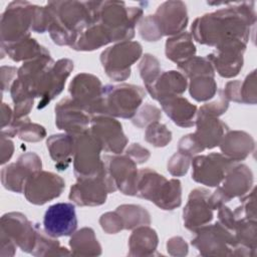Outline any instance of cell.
<instances>
[{
    "label": "cell",
    "instance_id": "6da1fadb",
    "mask_svg": "<svg viewBox=\"0 0 257 257\" xmlns=\"http://www.w3.org/2000/svg\"><path fill=\"white\" fill-rule=\"evenodd\" d=\"M231 6L195 19L191 35L200 44L217 47L240 40L248 43L251 27L256 23L254 2H230Z\"/></svg>",
    "mask_w": 257,
    "mask_h": 257
},
{
    "label": "cell",
    "instance_id": "7a4b0ae2",
    "mask_svg": "<svg viewBox=\"0 0 257 257\" xmlns=\"http://www.w3.org/2000/svg\"><path fill=\"white\" fill-rule=\"evenodd\" d=\"M52 14L48 33L60 46H72L79 33L91 22V1H50L46 3Z\"/></svg>",
    "mask_w": 257,
    "mask_h": 257
},
{
    "label": "cell",
    "instance_id": "3957f363",
    "mask_svg": "<svg viewBox=\"0 0 257 257\" xmlns=\"http://www.w3.org/2000/svg\"><path fill=\"white\" fill-rule=\"evenodd\" d=\"M92 19L109 34L112 42L132 40L136 25L143 18V9L126 7L121 1H91Z\"/></svg>",
    "mask_w": 257,
    "mask_h": 257
},
{
    "label": "cell",
    "instance_id": "277c9868",
    "mask_svg": "<svg viewBox=\"0 0 257 257\" xmlns=\"http://www.w3.org/2000/svg\"><path fill=\"white\" fill-rule=\"evenodd\" d=\"M162 210L172 211L182 204V185L178 179H166L150 168L139 171L137 195Z\"/></svg>",
    "mask_w": 257,
    "mask_h": 257
},
{
    "label": "cell",
    "instance_id": "5b68a950",
    "mask_svg": "<svg viewBox=\"0 0 257 257\" xmlns=\"http://www.w3.org/2000/svg\"><path fill=\"white\" fill-rule=\"evenodd\" d=\"M145 97L146 90L140 85L128 83L106 84L102 88L100 114L133 118Z\"/></svg>",
    "mask_w": 257,
    "mask_h": 257
},
{
    "label": "cell",
    "instance_id": "8992f818",
    "mask_svg": "<svg viewBox=\"0 0 257 257\" xmlns=\"http://www.w3.org/2000/svg\"><path fill=\"white\" fill-rule=\"evenodd\" d=\"M35 5L28 1L9 3L1 15L0 40L8 45L30 37Z\"/></svg>",
    "mask_w": 257,
    "mask_h": 257
},
{
    "label": "cell",
    "instance_id": "52a82bcc",
    "mask_svg": "<svg viewBox=\"0 0 257 257\" xmlns=\"http://www.w3.org/2000/svg\"><path fill=\"white\" fill-rule=\"evenodd\" d=\"M143 47L138 41L116 42L100 54V62L106 75L114 81H123L131 75L132 65L141 58Z\"/></svg>",
    "mask_w": 257,
    "mask_h": 257
},
{
    "label": "cell",
    "instance_id": "ba28073f",
    "mask_svg": "<svg viewBox=\"0 0 257 257\" xmlns=\"http://www.w3.org/2000/svg\"><path fill=\"white\" fill-rule=\"evenodd\" d=\"M111 177L103 171L95 176L76 178V183L70 187L68 198L76 206L94 207L106 202L107 195L116 191Z\"/></svg>",
    "mask_w": 257,
    "mask_h": 257
},
{
    "label": "cell",
    "instance_id": "9c48e42d",
    "mask_svg": "<svg viewBox=\"0 0 257 257\" xmlns=\"http://www.w3.org/2000/svg\"><path fill=\"white\" fill-rule=\"evenodd\" d=\"M191 244L203 256H233L236 241L234 233L219 222L205 225L194 232Z\"/></svg>",
    "mask_w": 257,
    "mask_h": 257
},
{
    "label": "cell",
    "instance_id": "30bf717a",
    "mask_svg": "<svg viewBox=\"0 0 257 257\" xmlns=\"http://www.w3.org/2000/svg\"><path fill=\"white\" fill-rule=\"evenodd\" d=\"M253 182V173L250 168L244 164H235L229 170L223 182L210 194L212 209L217 210L234 198L244 197L251 190Z\"/></svg>",
    "mask_w": 257,
    "mask_h": 257
},
{
    "label": "cell",
    "instance_id": "8fae6325",
    "mask_svg": "<svg viewBox=\"0 0 257 257\" xmlns=\"http://www.w3.org/2000/svg\"><path fill=\"white\" fill-rule=\"evenodd\" d=\"M73 151V172L76 178L95 176L103 171L102 151L97 140L86 131L76 137Z\"/></svg>",
    "mask_w": 257,
    "mask_h": 257
},
{
    "label": "cell",
    "instance_id": "7c38bea8",
    "mask_svg": "<svg viewBox=\"0 0 257 257\" xmlns=\"http://www.w3.org/2000/svg\"><path fill=\"white\" fill-rule=\"evenodd\" d=\"M102 88L100 79L91 73H78L69 83L70 98L91 116L101 113Z\"/></svg>",
    "mask_w": 257,
    "mask_h": 257
},
{
    "label": "cell",
    "instance_id": "4fadbf2b",
    "mask_svg": "<svg viewBox=\"0 0 257 257\" xmlns=\"http://www.w3.org/2000/svg\"><path fill=\"white\" fill-rule=\"evenodd\" d=\"M192 179L206 187H218L235 165L220 153L197 155L192 158Z\"/></svg>",
    "mask_w": 257,
    "mask_h": 257
},
{
    "label": "cell",
    "instance_id": "5bb4252c",
    "mask_svg": "<svg viewBox=\"0 0 257 257\" xmlns=\"http://www.w3.org/2000/svg\"><path fill=\"white\" fill-rule=\"evenodd\" d=\"M65 188L64 180L47 171H38L26 181L23 194L26 200L33 205H44L58 198Z\"/></svg>",
    "mask_w": 257,
    "mask_h": 257
},
{
    "label": "cell",
    "instance_id": "9a60e30c",
    "mask_svg": "<svg viewBox=\"0 0 257 257\" xmlns=\"http://www.w3.org/2000/svg\"><path fill=\"white\" fill-rule=\"evenodd\" d=\"M88 131L100 144L102 151L106 153L120 154L128 142L121 123L110 115H92Z\"/></svg>",
    "mask_w": 257,
    "mask_h": 257
},
{
    "label": "cell",
    "instance_id": "2e32d148",
    "mask_svg": "<svg viewBox=\"0 0 257 257\" xmlns=\"http://www.w3.org/2000/svg\"><path fill=\"white\" fill-rule=\"evenodd\" d=\"M36 225L22 213L9 212L1 217L0 233L12 240L23 252L31 254L36 242Z\"/></svg>",
    "mask_w": 257,
    "mask_h": 257
},
{
    "label": "cell",
    "instance_id": "e0dca14e",
    "mask_svg": "<svg viewBox=\"0 0 257 257\" xmlns=\"http://www.w3.org/2000/svg\"><path fill=\"white\" fill-rule=\"evenodd\" d=\"M247 43L234 40L215 47V51L206 58L211 62L217 73L225 78H232L239 74L244 63V52Z\"/></svg>",
    "mask_w": 257,
    "mask_h": 257
},
{
    "label": "cell",
    "instance_id": "ac0fdd59",
    "mask_svg": "<svg viewBox=\"0 0 257 257\" xmlns=\"http://www.w3.org/2000/svg\"><path fill=\"white\" fill-rule=\"evenodd\" d=\"M103 167L113 180L116 189L127 196L137 195L139 170L137 164L126 155L112 154L102 157Z\"/></svg>",
    "mask_w": 257,
    "mask_h": 257
},
{
    "label": "cell",
    "instance_id": "d6986e66",
    "mask_svg": "<svg viewBox=\"0 0 257 257\" xmlns=\"http://www.w3.org/2000/svg\"><path fill=\"white\" fill-rule=\"evenodd\" d=\"M40 157L33 153L22 154L15 163L9 164L1 170V183L3 187L14 193H23L27 179L34 173L41 171Z\"/></svg>",
    "mask_w": 257,
    "mask_h": 257
},
{
    "label": "cell",
    "instance_id": "ffe728a7",
    "mask_svg": "<svg viewBox=\"0 0 257 257\" xmlns=\"http://www.w3.org/2000/svg\"><path fill=\"white\" fill-rule=\"evenodd\" d=\"M77 228L74 204L56 203L48 207L43 217L44 231L54 237L71 236Z\"/></svg>",
    "mask_w": 257,
    "mask_h": 257
},
{
    "label": "cell",
    "instance_id": "44dd1931",
    "mask_svg": "<svg viewBox=\"0 0 257 257\" xmlns=\"http://www.w3.org/2000/svg\"><path fill=\"white\" fill-rule=\"evenodd\" d=\"M213 211L210 192L204 188L192 190L183 210L184 226L193 233L196 232L199 228L210 224L214 217Z\"/></svg>",
    "mask_w": 257,
    "mask_h": 257
},
{
    "label": "cell",
    "instance_id": "7402d4cb",
    "mask_svg": "<svg viewBox=\"0 0 257 257\" xmlns=\"http://www.w3.org/2000/svg\"><path fill=\"white\" fill-rule=\"evenodd\" d=\"M55 124L65 134L76 137L89 128L91 115L70 97L61 99L54 108Z\"/></svg>",
    "mask_w": 257,
    "mask_h": 257
},
{
    "label": "cell",
    "instance_id": "603a6c76",
    "mask_svg": "<svg viewBox=\"0 0 257 257\" xmlns=\"http://www.w3.org/2000/svg\"><path fill=\"white\" fill-rule=\"evenodd\" d=\"M163 36H175L184 32L188 25L187 6L182 1H166L154 14Z\"/></svg>",
    "mask_w": 257,
    "mask_h": 257
},
{
    "label": "cell",
    "instance_id": "cb8c5ba5",
    "mask_svg": "<svg viewBox=\"0 0 257 257\" xmlns=\"http://www.w3.org/2000/svg\"><path fill=\"white\" fill-rule=\"evenodd\" d=\"M195 125L196 131L193 135L205 150L218 147L223 136L228 131V126L224 121L200 110L197 111Z\"/></svg>",
    "mask_w": 257,
    "mask_h": 257
},
{
    "label": "cell",
    "instance_id": "d4e9b609",
    "mask_svg": "<svg viewBox=\"0 0 257 257\" xmlns=\"http://www.w3.org/2000/svg\"><path fill=\"white\" fill-rule=\"evenodd\" d=\"M73 61L68 58H61L54 62L47 72L43 95L40 98L37 108H44L64 88L65 81L73 70Z\"/></svg>",
    "mask_w": 257,
    "mask_h": 257
},
{
    "label": "cell",
    "instance_id": "484cf974",
    "mask_svg": "<svg viewBox=\"0 0 257 257\" xmlns=\"http://www.w3.org/2000/svg\"><path fill=\"white\" fill-rule=\"evenodd\" d=\"M221 154L237 163L245 160L255 150V141L244 131H227L219 144Z\"/></svg>",
    "mask_w": 257,
    "mask_h": 257
},
{
    "label": "cell",
    "instance_id": "4316f807",
    "mask_svg": "<svg viewBox=\"0 0 257 257\" xmlns=\"http://www.w3.org/2000/svg\"><path fill=\"white\" fill-rule=\"evenodd\" d=\"M187 86V77L182 72L170 70L162 71L156 81L146 89L154 99L161 101L171 96L181 95L186 91Z\"/></svg>",
    "mask_w": 257,
    "mask_h": 257
},
{
    "label": "cell",
    "instance_id": "83f0119b",
    "mask_svg": "<svg viewBox=\"0 0 257 257\" xmlns=\"http://www.w3.org/2000/svg\"><path fill=\"white\" fill-rule=\"evenodd\" d=\"M164 112L171 120L181 127H191L195 125L197 106L191 103L186 97L181 95L171 96L159 101Z\"/></svg>",
    "mask_w": 257,
    "mask_h": 257
},
{
    "label": "cell",
    "instance_id": "f1b7e54d",
    "mask_svg": "<svg viewBox=\"0 0 257 257\" xmlns=\"http://www.w3.org/2000/svg\"><path fill=\"white\" fill-rule=\"evenodd\" d=\"M74 142L75 138L68 134L52 135L47 139V150L58 171H65L69 167L73 159Z\"/></svg>",
    "mask_w": 257,
    "mask_h": 257
},
{
    "label": "cell",
    "instance_id": "f546056e",
    "mask_svg": "<svg viewBox=\"0 0 257 257\" xmlns=\"http://www.w3.org/2000/svg\"><path fill=\"white\" fill-rule=\"evenodd\" d=\"M159 237L149 225L133 230L128 238V256H151L157 250Z\"/></svg>",
    "mask_w": 257,
    "mask_h": 257
},
{
    "label": "cell",
    "instance_id": "4dcf8cb0",
    "mask_svg": "<svg viewBox=\"0 0 257 257\" xmlns=\"http://www.w3.org/2000/svg\"><path fill=\"white\" fill-rule=\"evenodd\" d=\"M190 32L184 31L167 39L165 45L166 57L179 64L195 56L196 46Z\"/></svg>",
    "mask_w": 257,
    "mask_h": 257
},
{
    "label": "cell",
    "instance_id": "1f68e13d",
    "mask_svg": "<svg viewBox=\"0 0 257 257\" xmlns=\"http://www.w3.org/2000/svg\"><path fill=\"white\" fill-rule=\"evenodd\" d=\"M2 57H4V53H6L13 61H28L40 56L50 55L49 51L39 44L34 38H26L16 43L3 45L1 44Z\"/></svg>",
    "mask_w": 257,
    "mask_h": 257
},
{
    "label": "cell",
    "instance_id": "d6a6232c",
    "mask_svg": "<svg viewBox=\"0 0 257 257\" xmlns=\"http://www.w3.org/2000/svg\"><path fill=\"white\" fill-rule=\"evenodd\" d=\"M1 134L8 137H18L20 140L28 143H37L46 137L44 126L32 122L28 116L13 119L9 126L3 128Z\"/></svg>",
    "mask_w": 257,
    "mask_h": 257
},
{
    "label": "cell",
    "instance_id": "836d02e7",
    "mask_svg": "<svg viewBox=\"0 0 257 257\" xmlns=\"http://www.w3.org/2000/svg\"><path fill=\"white\" fill-rule=\"evenodd\" d=\"M69 247L71 254L75 256H98L101 254V246L94 231L89 227L75 231L69 239Z\"/></svg>",
    "mask_w": 257,
    "mask_h": 257
},
{
    "label": "cell",
    "instance_id": "e575fe53",
    "mask_svg": "<svg viewBox=\"0 0 257 257\" xmlns=\"http://www.w3.org/2000/svg\"><path fill=\"white\" fill-rule=\"evenodd\" d=\"M37 236L32 255L34 256H67L72 255L71 251H68L65 247L60 246L59 241L48 235L44 229L36 225Z\"/></svg>",
    "mask_w": 257,
    "mask_h": 257
},
{
    "label": "cell",
    "instance_id": "d590c367",
    "mask_svg": "<svg viewBox=\"0 0 257 257\" xmlns=\"http://www.w3.org/2000/svg\"><path fill=\"white\" fill-rule=\"evenodd\" d=\"M115 211L120 216L125 230H134L140 226L151 224L150 213L140 205L123 204L118 206Z\"/></svg>",
    "mask_w": 257,
    "mask_h": 257
},
{
    "label": "cell",
    "instance_id": "8d00e7d4",
    "mask_svg": "<svg viewBox=\"0 0 257 257\" xmlns=\"http://www.w3.org/2000/svg\"><path fill=\"white\" fill-rule=\"evenodd\" d=\"M257 223L256 220L239 219L236 220L234 237L236 246L244 247L256 255L257 248Z\"/></svg>",
    "mask_w": 257,
    "mask_h": 257
},
{
    "label": "cell",
    "instance_id": "74e56055",
    "mask_svg": "<svg viewBox=\"0 0 257 257\" xmlns=\"http://www.w3.org/2000/svg\"><path fill=\"white\" fill-rule=\"evenodd\" d=\"M217 91V83L214 76H198L191 78L189 82V92L199 102L212 99Z\"/></svg>",
    "mask_w": 257,
    "mask_h": 257
},
{
    "label": "cell",
    "instance_id": "f35d334b",
    "mask_svg": "<svg viewBox=\"0 0 257 257\" xmlns=\"http://www.w3.org/2000/svg\"><path fill=\"white\" fill-rule=\"evenodd\" d=\"M178 68L187 78H194L198 76H214L215 70L211 62L206 57L193 56L188 60L179 63Z\"/></svg>",
    "mask_w": 257,
    "mask_h": 257
},
{
    "label": "cell",
    "instance_id": "ab89813d",
    "mask_svg": "<svg viewBox=\"0 0 257 257\" xmlns=\"http://www.w3.org/2000/svg\"><path fill=\"white\" fill-rule=\"evenodd\" d=\"M139 71L145 86L148 87L156 81L162 72L160 61L155 55L146 53L139 63Z\"/></svg>",
    "mask_w": 257,
    "mask_h": 257
},
{
    "label": "cell",
    "instance_id": "60d3db41",
    "mask_svg": "<svg viewBox=\"0 0 257 257\" xmlns=\"http://www.w3.org/2000/svg\"><path fill=\"white\" fill-rule=\"evenodd\" d=\"M145 140L156 148H164L172 141V132L165 123L155 121L147 126Z\"/></svg>",
    "mask_w": 257,
    "mask_h": 257
},
{
    "label": "cell",
    "instance_id": "b9f144b4",
    "mask_svg": "<svg viewBox=\"0 0 257 257\" xmlns=\"http://www.w3.org/2000/svg\"><path fill=\"white\" fill-rule=\"evenodd\" d=\"M161 117L162 111L159 107L151 103H146L143 106H140V108L132 118V122L135 126L143 128L155 121H159Z\"/></svg>",
    "mask_w": 257,
    "mask_h": 257
},
{
    "label": "cell",
    "instance_id": "7bdbcfd3",
    "mask_svg": "<svg viewBox=\"0 0 257 257\" xmlns=\"http://www.w3.org/2000/svg\"><path fill=\"white\" fill-rule=\"evenodd\" d=\"M139 33L141 37L149 42L158 41L163 37V33L155 15H148L139 22Z\"/></svg>",
    "mask_w": 257,
    "mask_h": 257
},
{
    "label": "cell",
    "instance_id": "ee69618b",
    "mask_svg": "<svg viewBox=\"0 0 257 257\" xmlns=\"http://www.w3.org/2000/svg\"><path fill=\"white\" fill-rule=\"evenodd\" d=\"M240 206L237 207L234 211V217L236 220L239 219H250L256 220V195H255V188L251 191L249 195H245L242 200H240Z\"/></svg>",
    "mask_w": 257,
    "mask_h": 257
},
{
    "label": "cell",
    "instance_id": "f6af8a7d",
    "mask_svg": "<svg viewBox=\"0 0 257 257\" xmlns=\"http://www.w3.org/2000/svg\"><path fill=\"white\" fill-rule=\"evenodd\" d=\"M52 21V14L49 6H37L34 8L32 31L36 33H44L48 31V28Z\"/></svg>",
    "mask_w": 257,
    "mask_h": 257
},
{
    "label": "cell",
    "instance_id": "bcb514c9",
    "mask_svg": "<svg viewBox=\"0 0 257 257\" xmlns=\"http://www.w3.org/2000/svg\"><path fill=\"white\" fill-rule=\"evenodd\" d=\"M191 161L192 158L180 152H176L168 161V172L174 177H182L187 174L191 165Z\"/></svg>",
    "mask_w": 257,
    "mask_h": 257
},
{
    "label": "cell",
    "instance_id": "7dc6e473",
    "mask_svg": "<svg viewBox=\"0 0 257 257\" xmlns=\"http://www.w3.org/2000/svg\"><path fill=\"white\" fill-rule=\"evenodd\" d=\"M241 103L255 104L256 103V71H251L243 82L240 88Z\"/></svg>",
    "mask_w": 257,
    "mask_h": 257
},
{
    "label": "cell",
    "instance_id": "c3c4849f",
    "mask_svg": "<svg viewBox=\"0 0 257 257\" xmlns=\"http://www.w3.org/2000/svg\"><path fill=\"white\" fill-rule=\"evenodd\" d=\"M228 107H229V100L224 95L223 90L220 89V90H218L217 99H215L211 102H206L199 108V110L206 114L219 117L220 115H222L223 113L226 112Z\"/></svg>",
    "mask_w": 257,
    "mask_h": 257
},
{
    "label": "cell",
    "instance_id": "681fc988",
    "mask_svg": "<svg viewBox=\"0 0 257 257\" xmlns=\"http://www.w3.org/2000/svg\"><path fill=\"white\" fill-rule=\"evenodd\" d=\"M99 225L101 229L107 234H116L123 230V223L116 211L106 212L99 218Z\"/></svg>",
    "mask_w": 257,
    "mask_h": 257
},
{
    "label": "cell",
    "instance_id": "f907efd6",
    "mask_svg": "<svg viewBox=\"0 0 257 257\" xmlns=\"http://www.w3.org/2000/svg\"><path fill=\"white\" fill-rule=\"evenodd\" d=\"M204 151L205 149L199 144V142L194 137L193 133L183 136L178 143V152L190 158H193Z\"/></svg>",
    "mask_w": 257,
    "mask_h": 257
},
{
    "label": "cell",
    "instance_id": "816d5d0a",
    "mask_svg": "<svg viewBox=\"0 0 257 257\" xmlns=\"http://www.w3.org/2000/svg\"><path fill=\"white\" fill-rule=\"evenodd\" d=\"M125 155L130 157L137 165H141L149 160L151 153L148 149L141 146L140 144H132L126 148Z\"/></svg>",
    "mask_w": 257,
    "mask_h": 257
},
{
    "label": "cell",
    "instance_id": "f5cc1de1",
    "mask_svg": "<svg viewBox=\"0 0 257 257\" xmlns=\"http://www.w3.org/2000/svg\"><path fill=\"white\" fill-rule=\"evenodd\" d=\"M167 250L172 256H186L189 251V246L182 237L174 236L168 240Z\"/></svg>",
    "mask_w": 257,
    "mask_h": 257
},
{
    "label": "cell",
    "instance_id": "db71d44e",
    "mask_svg": "<svg viewBox=\"0 0 257 257\" xmlns=\"http://www.w3.org/2000/svg\"><path fill=\"white\" fill-rule=\"evenodd\" d=\"M240 88H241V80H231L226 83L224 89L222 90L224 95L229 101L241 103Z\"/></svg>",
    "mask_w": 257,
    "mask_h": 257
},
{
    "label": "cell",
    "instance_id": "11a10c76",
    "mask_svg": "<svg viewBox=\"0 0 257 257\" xmlns=\"http://www.w3.org/2000/svg\"><path fill=\"white\" fill-rule=\"evenodd\" d=\"M18 68L15 66H5L1 67V80H2V91L10 90L11 84L15 80L14 77L17 76Z\"/></svg>",
    "mask_w": 257,
    "mask_h": 257
},
{
    "label": "cell",
    "instance_id": "9f6ffc18",
    "mask_svg": "<svg viewBox=\"0 0 257 257\" xmlns=\"http://www.w3.org/2000/svg\"><path fill=\"white\" fill-rule=\"evenodd\" d=\"M14 153V144L11 138H8L1 134V165L7 163Z\"/></svg>",
    "mask_w": 257,
    "mask_h": 257
},
{
    "label": "cell",
    "instance_id": "6f0895ef",
    "mask_svg": "<svg viewBox=\"0 0 257 257\" xmlns=\"http://www.w3.org/2000/svg\"><path fill=\"white\" fill-rule=\"evenodd\" d=\"M0 241H1V251H0V256L1 257H12L14 256L16 252V244L7 238L4 235H0Z\"/></svg>",
    "mask_w": 257,
    "mask_h": 257
},
{
    "label": "cell",
    "instance_id": "680465c9",
    "mask_svg": "<svg viewBox=\"0 0 257 257\" xmlns=\"http://www.w3.org/2000/svg\"><path fill=\"white\" fill-rule=\"evenodd\" d=\"M1 128H5L10 125L13 120V110L10 108L8 104L2 102L1 105Z\"/></svg>",
    "mask_w": 257,
    "mask_h": 257
}]
</instances>
